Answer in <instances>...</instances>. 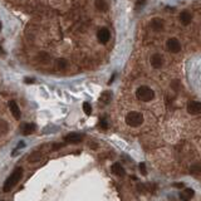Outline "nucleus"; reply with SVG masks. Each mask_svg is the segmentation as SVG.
Segmentation results:
<instances>
[{"label":"nucleus","instance_id":"obj_1","mask_svg":"<svg viewBox=\"0 0 201 201\" xmlns=\"http://www.w3.org/2000/svg\"><path fill=\"white\" fill-rule=\"evenodd\" d=\"M22 176H23V168H22V167L15 168V171H14L13 174L10 175L8 179H6V181H5V183H4V187H3V190H4L5 192L12 191L14 186H15L16 183L20 181Z\"/></svg>","mask_w":201,"mask_h":201},{"label":"nucleus","instance_id":"obj_2","mask_svg":"<svg viewBox=\"0 0 201 201\" xmlns=\"http://www.w3.org/2000/svg\"><path fill=\"white\" fill-rule=\"evenodd\" d=\"M136 96L138 99L142 100V102H150V100L153 99L155 92L152 91L150 87H147V86H141V87L137 88Z\"/></svg>","mask_w":201,"mask_h":201},{"label":"nucleus","instance_id":"obj_3","mask_svg":"<svg viewBox=\"0 0 201 201\" xmlns=\"http://www.w3.org/2000/svg\"><path fill=\"white\" fill-rule=\"evenodd\" d=\"M126 123L131 127H138L143 123V114L140 112H136V111H132V112L127 113L126 116Z\"/></svg>","mask_w":201,"mask_h":201},{"label":"nucleus","instance_id":"obj_4","mask_svg":"<svg viewBox=\"0 0 201 201\" xmlns=\"http://www.w3.org/2000/svg\"><path fill=\"white\" fill-rule=\"evenodd\" d=\"M63 140H64V142H67V143H79V142L83 141V134L71 132V133L65 134L63 137Z\"/></svg>","mask_w":201,"mask_h":201},{"label":"nucleus","instance_id":"obj_5","mask_svg":"<svg viewBox=\"0 0 201 201\" xmlns=\"http://www.w3.org/2000/svg\"><path fill=\"white\" fill-rule=\"evenodd\" d=\"M97 38H98L99 43L100 44H107L111 38V33L109 30L107 29V28H100L98 30V33H97Z\"/></svg>","mask_w":201,"mask_h":201},{"label":"nucleus","instance_id":"obj_6","mask_svg":"<svg viewBox=\"0 0 201 201\" xmlns=\"http://www.w3.org/2000/svg\"><path fill=\"white\" fill-rule=\"evenodd\" d=\"M167 49L171 53H179L181 50V44L176 38H171V39L167 40Z\"/></svg>","mask_w":201,"mask_h":201},{"label":"nucleus","instance_id":"obj_7","mask_svg":"<svg viewBox=\"0 0 201 201\" xmlns=\"http://www.w3.org/2000/svg\"><path fill=\"white\" fill-rule=\"evenodd\" d=\"M187 112L190 114H194V116L201 113V102H199V100H191V102H189Z\"/></svg>","mask_w":201,"mask_h":201},{"label":"nucleus","instance_id":"obj_8","mask_svg":"<svg viewBox=\"0 0 201 201\" xmlns=\"http://www.w3.org/2000/svg\"><path fill=\"white\" fill-rule=\"evenodd\" d=\"M9 109H10V112H12L13 114V117L15 120H19L20 117H22V112H20V108H19V106L16 105V102L15 100H9Z\"/></svg>","mask_w":201,"mask_h":201},{"label":"nucleus","instance_id":"obj_9","mask_svg":"<svg viewBox=\"0 0 201 201\" xmlns=\"http://www.w3.org/2000/svg\"><path fill=\"white\" fill-rule=\"evenodd\" d=\"M150 62H151V65L153 68H156V69H158V68H161L162 67V64H164V59H162V57L160 54H153L151 57V59H150Z\"/></svg>","mask_w":201,"mask_h":201},{"label":"nucleus","instance_id":"obj_10","mask_svg":"<svg viewBox=\"0 0 201 201\" xmlns=\"http://www.w3.org/2000/svg\"><path fill=\"white\" fill-rule=\"evenodd\" d=\"M111 170H112V174H114L116 176H120V177H123L124 174H126V171H124V168L122 167L121 164H113Z\"/></svg>","mask_w":201,"mask_h":201},{"label":"nucleus","instance_id":"obj_11","mask_svg":"<svg viewBox=\"0 0 201 201\" xmlns=\"http://www.w3.org/2000/svg\"><path fill=\"white\" fill-rule=\"evenodd\" d=\"M194 197V190L192 189H185L180 194V200L181 201H190Z\"/></svg>","mask_w":201,"mask_h":201},{"label":"nucleus","instance_id":"obj_12","mask_svg":"<svg viewBox=\"0 0 201 201\" xmlns=\"http://www.w3.org/2000/svg\"><path fill=\"white\" fill-rule=\"evenodd\" d=\"M151 28L155 30V32H160V30L164 29V22L160 18H155L151 20Z\"/></svg>","mask_w":201,"mask_h":201},{"label":"nucleus","instance_id":"obj_13","mask_svg":"<svg viewBox=\"0 0 201 201\" xmlns=\"http://www.w3.org/2000/svg\"><path fill=\"white\" fill-rule=\"evenodd\" d=\"M35 130H37V126L34 123H25L22 127V132H23V134H25V136L34 133V131H35Z\"/></svg>","mask_w":201,"mask_h":201},{"label":"nucleus","instance_id":"obj_14","mask_svg":"<svg viewBox=\"0 0 201 201\" xmlns=\"http://www.w3.org/2000/svg\"><path fill=\"white\" fill-rule=\"evenodd\" d=\"M35 59L38 62H40L41 64H48L50 62V55L48 53H45V52H40V53L35 57Z\"/></svg>","mask_w":201,"mask_h":201},{"label":"nucleus","instance_id":"obj_15","mask_svg":"<svg viewBox=\"0 0 201 201\" xmlns=\"http://www.w3.org/2000/svg\"><path fill=\"white\" fill-rule=\"evenodd\" d=\"M180 22L182 25H189L191 23V14L189 12H182L180 14Z\"/></svg>","mask_w":201,"mask_h":201},{"label":"nucleus","instance_id":"obj_16","mask_svg":"<svg viewBox=\"0 0 201 201\" xmlns=\"http://www.w3.org/2000/svg\"><path fill=\"white\" fill-rule=\"evenodd\" d=\"M94 6H96V9L100 13H105V12H107V9H108V5H107V3L105 1V0H96Z\"/></svg>","mask_w":201,"mask_h":201},{"label":"nucleus","instance_id":"obj_17","mask_svg":"<svg viewBox=\"0 0 201 201\" xmlns=\"http://www.w3.org/2000/svg\"><path fill=\"white\" fill-rule=\"evenodd\" d=\"M55 65H57V68L59 69V71H64V69H67V67H68V62H67V59H64V58H59V59H57V62H55Z\"/></svg>","mask_w":201,"mask_h":201},{"label":"nucleus","instance_id":"obj_18","mask_svg":"<svg viewBox=\"0 0 201 201\" xmlns=\"http://www.w3.org/2000/svg\"><path fill=\"white\" fill-rule=\"evenodd\" d=\"M111 99H112V93H111V92H103V93H102V96H100V98H99L100 102L105 103V105L109 103V102H111Z\"/></svg>","mask_w":201,"mask_h":201},{"label":"nucleus","instance_id":"obj_19","mask_svg":"<svg viewBox=\"0 0 201 201\" xmlns=\"http://www.w3.org/2000/svg\"><path fill=\"white\" fill-rule=\"evenodd\" d=\"M190 172L194 175H197L201 172V165L200 164H194L191 167H190Z\"/></svg>","mask_w":201,"mask_h":201},{"label":"nucleus","instance_id":"obj_20","mask_svg":"<svg viewBox=\"0 0 201 201\" xmlns=\"http://www.w3.org/2000/svg\"><path fill=\"white\" fill-rule=\"evenodd\" d=\"M6 131H8V123H6L5 121L0 120V136L5 134V133H6Z\"/></svg>","mask_w":201,"mask_h":201},{"label":"nucleus","instance_id":"obj_21","mask_svg":"<svg viewBox=\"0 0 201 201\" xmlns=\"http://www.w3.org/2000/svg\"><path fill=\"white\" fill-rule=\"evenodd\" d=\"M41 157L40 152H33L32 155L29 156V162H35V161H39Z\"/></svg>","mask_w":201,"mask_h":201},{"label":"nucleus","instance_id":"obj_22","mask_svg":"<svg viewBox=\"0 0 201 201\" xmlns=\"http://www.w3.org/2000/svg\"><path fill=\"white\" fill-rule=\"evenodd\" d=\"M83 111H84V113L86 114H91L92 113V106H91V103H88V102H84L83 103Z\"/></svg>","mask_w":201,"mask_h":201},{"label":"nucleus","instance_id":"obj_23","mask_svg":"<svg viewBox=\"0 0 201 201\" xmlns=\"http://www.w3.org/2000/svg\"><path fill=\"white\" fill-rule=\"evenodd\" d=\"M137 191H138V192H141V194L146 192V191H147L146 185H145V183H137Z\"/></svg>","mask_w":201,"mask_h":201},{"label":"nucleus","instance_id":"obj_24","mask_svg":"<svg viewBox=\"0 0 201 201\" xmlns=\"http://www.w3.org/2000/svg\"><path fill=\"white\" fill-rule=\"evenodd\" d=\"M138 168H140V172L143 176H146L147 175V168H146V165L143 164V162H141L140 164V166H138Z\"/></svg>","mask_w":201,"mask_h":201},{"label":"nucleus","instance_id":"obj_25","mask_svg":"<svg viewBox=\"0 0 201 201\" xmlns=\"http://www.w3.org/2000/svg\"><path fill=\"white\" fill-rule=\"evenodd\" d=\"M99 126H100V128L106 130V128L108 127V122H107V120H106V118H100V121H99Z\"/></svg>","mask_w":201,"mask_h":201},{"label":"nucleus","instance_id":"obj_26","mask_svg":"<svg viewBox=\"0 0 201 201\" xmlns=\"http://www.w3.org/2000/svg\"><path fill=\"white\" fill-rule=\"evenodd\" d=\"M65 145H67V143H55V145H53V150H54V151H55V150H59V148L64 147Z\"/></svg>","mask_w":201,"mask_h":201},{"label":"nucleus","instance_id":"obj_27","mask_svg":"<svg viewBox=\"0 0 201 201\" xmlns=\"http://www.w3.org/2000/svg\"><path fill=\"white\" fill-rule=\"evenodd\" d=\"M24 82H25L26 84H33V83L35 82V79H34V78H29V77H28V78L24 79Z\"/></svg>","mask_w":201,"mask_h":201},{"label":"nucleus","instance_id":"obj_28","mask_svg":"<svg viewBox=\"0 0 201 201\" xmlns=\"http://www.w3.org/2000/svg\"><path fill=\"white\" fill-rule=\"evenodd\" d=\"M174 186H175V187H177V189H182L183 187V183L182 182H176Z\"/></svg>","mask_w":201,"mask_h":201},{"label":"nucleus","instance_id":"obj_29","mask_svg":"<svg viewBox=\"0 0 201 201\" xmlns=\"http://www.w3.org/2000/svg\"><path fill=\"white\" fill-rule=\"evenodd\" d=\"M22 147H24V142H23V141H20V142H19L18 148H22ZM18 148H16V150H18Z\"/></svg>","mask_w":201,"mask_h":201},{"label":"nucleus","instance_id":"obj_30","mask_svg":"<svg viewBox=\"0 0 201 201\" xmlns=\"http://www.w3.org/2000/svg\"><path fill=\"white\" fill-rule=\"evenodd\" d=\"M1 52H3V48H1V47H0V53H1Z\"/></svg>","mask_w":201,"mask_h":201},{"label":"nucleus","instance_id":"obj_31","mask_svg":"<svg viewBox=\"0 0 201 201\" xmlns=\"http://www.w3.org/2000/svg\"><path fill=\"white\" fill-rule=\"evenodd\" d=\"M0 30H1V23H0Z\"/></svg>","mask_w":201,"mask_h":201},{"label":"nucleus","instance_id":"obj_32","mask_svg":"<svg viewBox=\"0 0 201 201\" xmlns=\"http://www.w3.org/2000/svg\"><path fill=\"white\" fill-rule=\"evenodd\" d=\"M1 201H4V200H1Z\"/></svg>","mask_w":201,"mask_h":201}]
</instances>
